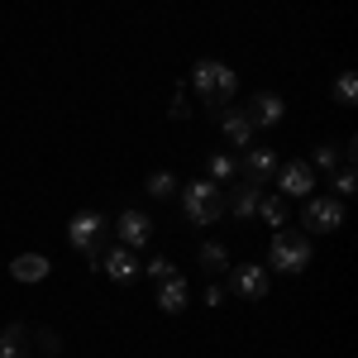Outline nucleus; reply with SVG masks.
I'll use <instances>...</instances> for the list:
<instances>
[{
	"mask_svg": "<svg viewBox=\"0 0 358 358\" xmlns=\"http://www.w3.org/2000/svg\"><path fill=\"white\" fill-rule=\"evenodd\" d=\"M192 86H196V96H201L206 106H229V101L239 96V72L224 67V62H215V57H201L192 67Z\"/></svg>",
	"mask_w": 358,
	"mask_h": 358,
	"instance_id": "nucleus-1",
	"label": "nucleus"
},
{
	"mask_svg": "<svg viewBox=\"0 0 358 358\" xmlns=\"http://www.w3.org/2000/svg\"><path fill=\"white\" fill-rule=\"evenodd\" d=\"M67 244L91 253V268L101 273V248H106V215L101 210H77L67 220Z\"/></svg>",
	"mask_w": 358,
	"mask_h": 358,
	"instance_id": "nucleus-2",
	"label": "nucleus"
},
{
	"mask_svg": "<svg viewBox=\"0 0 358 358\" xmlns=\"http://www.w3.org/2000/svg\"><path fill=\"white\" fill-rule=\"evenodd\" d=\"M182 210H187V220L192 224H210L224 215V196H220V182H187L182 187Z\"/></svg>",
	"mask_w": 358,
	"mask_h": 358,
	"instance_id": "nucleus-3",
	"label": "nucleus"
},
{
	"mask_svg": "<svg viewBox=\"0 0 358 358\" xmlns=\"http://www.w3.org/2000/svg\"><path fill=\"white\" fill-rule=\"evenodd\" d=\"M268 258H273L277 273H306V268H310V239H306L301 229H292V234H287V229H277Z\"/></svg>",
	"mask_w": 358,
	"mask_h": 358,
	"instance_id": "nucleus-4",
	"label": "nucleus"
},
{
	"mask_svg": "<svg viewBox=\"0 0 358 358\" xmlns=\"http://www.w3.org/2000/svg\"><path fill=\"white\" fill-rule=\"evenodd\" d=\"M277 192L292 196V201H306V196L315 192V167L301 163V158H292V163H277Z\"/></svg>",
	"mask_w": 358,
	"mask_h": 358,
	"instance_id": "nucleus-5",
	"label": "nucleus"
},
{
	"mask_svg": "<svg viewBox=\"0 0 358 358\" xmlns=\"http://www.w3.org/2000/svg\"><path fill=\"white\" fill-rule=\"evenodd\" d=\"M306 229H320V234H330L344 224V201L339 196H306Z\"/></svg>",
	"mask_w": 358,
	"mask_h": 358,
	"instance_id": "nucleus-6",
	"label": "nucleus"
},
{
	"mask_svg": "<svg viewBox=\"0 0 358 358\" xmlns=\"http://www.w3.org/2000/svg\"><path fill=\"white\" fill-rule=\"evenodd\" d=\"M282 115H287V106H282V96H277V91H258V96L244 106V120L253 124V129H277V124H282Z\"/></svg>",
	"mask_w": 358,
	"mask_h": 358,
	"instance_id": "nucleus-7",
	"label": "nucleus"
},
{
	"mask_svg": "<svg viewBox=\"0 0 358 358\" xmlns=\"http://www.w3.org/2000/svg\"><path fill=\"white\" fill-rule=\"evenodd\" d=\"M239 172H244V182H268L277 172V153L268 143H248L244 158H239Z\"/></svg>",
	"mask_w": 358,
	"mask_h": 358,
	"instance_id": "nucleus-8",
	"label": "nucleus"
},
{
	"mask_svg": "<svg viewBox=\"0 0 358 358\" xmlns=\"http://www.w3.org/2000/svg\"><path fill=\"white\" fill-rule=\"evenodd\" d=\"M101 273L110 277V282H129V277H138V253L124 244L101 248Z\"/></svg>",
	"mask_w": 358,
	"mask_h": 358,
	"instance_id": "nucleus-9",
	"label": "nucleus"
},
{
	"mask_svg": "<svg viewBox=\"0 0 358 358\" xmlns=\"http://www.w3.org/2000/svg\"><path fill=\"white\" fill-rule=\"evenodd\" d=\"M115 234H120V244H124V248H134V253H138V248L153 239V220L138 215V210H124V215L115 220Z\"/></svg>",
	"mask_w": 358,
	"mask_h": 358,
	"instance_id": "nucleus-10",
	"label": "nucleus"
},
{
	"mask_svg": "<svg viewBox=\"0 0 358 358\" xmlns=\"http://www.w3.org/2000/svg\"><path fill=\"white\" fill-rule=\"evenodd\" d=\"M234 292H239L244 301H263V296H268V268L239 263V268H234Z\"/></svg>",
	"mask_w": 358,
	"mask_h": 358,
	"instance_id": "nucleus-11",
	"label": "nucleus"
},
{
	"mask_svg": "<svg viewBox=\"0 0 358 358\" xmlns=\"http://www.w3.org/2000/svg\"><path fill=\"white\" fill-rule=\"evenodd\" d=\"M48 273H53V263H48L43 253H20V258H10V277H15V282H43Z\"/></svg>",
	"mask_w": 358,
	"mask_h": 358,
	"instance_id": "nucleus-12",
	"label": "nucleus"
},
{
	"mask_svg": "<svg viewBox=\"0 0 358 358\" xmlns=\"http://www.w3.org/2000/svg\"><path fill=\"white\" fill-rule=\"evenodd\" d=\"M187 277H167V282H158V310H167V315H177V310H187Z\"/></svg>",
	"mask_w": 358,
	"mask_h": 358,
	"instance_id": "nucleus-13",
	"label": "nucleus"
},
{
	"mask_svg": "<svg viewBox=\"0 0 358 358\" xmlns=\"http://www.w3.org/2000/svg\"><path fill=\"white\" fill-rule=\"evenodd\" d=\"M258 201H263V192H258V182H234V196L224 201L239 220H253V210H258Z\"/></svg>",
	"mask_w": 358,
	"mask_h": 358,
	"instance_id": "nucleus-14",
	"label": "nucleus"
},
{
	"mask_svg": "<svg viewBox=\"0 0 358 358\" xmlns=\"http://www.w3.org/2000/svg\"><path fill=\"white\" fill-rule=\"evenodd\" d=\"M220 129L229 143H239V148H248L253 143V124L244 120V110H229V106H220Z\"/></svg>",
	"mask_w": 358,
	"mask_h": 358,
	"instance_id": "nucleus-15",
	"label": "nucleus"
},
{
	"mask_svg": "<svg viewBox=\"0 0 358 358\" xmlns=\"http://www.w3.org/2000/svg\"><path fill=\"white\" fill-rule=\"evenodd\" d=\"M29 354V330L24 325H5L0 330V358H24Z\"/></svg>",
	"mask_w": 358,
	"mask_h": 358,
	"instance_id": "nucleus-16",
	"label": "nucleus"
},
{
	"mask_svg": "<svg viewBox=\"0 0 358 358\" xmlns=\"http://www.w3.org/2000/svg\"><path fill=\"white\" fill-rule=\"evenodd\" d=\"M253 215L263 224H273V229H287V196H263Z\"/></svg>",
	"mask_w": 358,
	"mask_h": 358,
	"instance_id": "nucleus-17",
	"label": "nucleus"
},
{
	"mask_svg": "<svg viewBox=\"0 0 358 358\" xmlns=\"http://www.w3.org/2000/svg\"><path fill=\"white\" fill-rule=\"evenodd\" d=\"M224 263H229V253H224V244H201V268L215 277L224 273Z\"/></svg>",
	"mask_w": 358,
	"mask_h": 358,
	"instance_id": "nucleus-18",
	"label": "nucleus"
},
{
	"mask_svg": "<svg viewBox=\"0 0 358 358\" xmlns=\"http://www.w3.org/2000/svg\"><path fill=\"white\" fill-rule=\"evenodd\" d=\"M334 101H339V106H354L358 101V77L354 72H339V77H334Z\"/></svg>",
	"mask_w": 358,
	"mask_h": 358,
	"instance_id": "nucleus-19",
	"label": "nucleus"
},
{
	"mask_svg": "<svg viewBox=\"0 0 358 358\" xmlns=\"http://www.w3.org/2000/svg\"><path fill=\"white\" fill-rule=\"evenodd\" d=\"M143 187H148V196L167 201V196L177 192V177H172V172H148V182H143Z\"/></svg>",
	"mask_w": 358,
	"mask_h": 358,
	"instance_id": "nucleus-20",
	"label": "nucleus"
},
{
	"mask_svg": "<svg viewBox=\"0 0 358 358\" xmlns=\"http://www.w3.org/2000/svg\"><path fill=\"white\" fill-rule=\"evenodd\" d=\"M334 192H339V196H354L358 192V172H354V167H339V172H334Z\"/></svg>",
	"mask_w": 358,
	"mask_h": 358,
	"instance_id": "nucleus-21",
	"label": "nucleus"
},
{
	"mask_svg": "<svg viewBox=\"0 0 358 358\" xmlns=\"http://www.w3.org/2000/svg\"><path fill=\"white\" fill-rule=\"evenodd\" d=\"M229 177H234V163H229L224 153H215V158H210V182H229Z\"/></svg>",
	"mask_w": 358,
	"mask_h": 358,
	"instance_id": "nucleus-22",
	"label": "nucleus"
},
{
	"mask_svg": "<svg viewBox=\"0 0 358 358\" xmlns=\"http://www.w3.org/2000/svg\"><path fill=\"white\" fill-rule=\"evenodd\" d=\"M148 277H153V282H167V277H177V263H172V258H153V263H148Z\"/></svg>",
	"mask_w": 358,
	"mask_h": 358,
	"instance_id": "nucleus-23",
	"label": "nucleus"
},
{
	"mask_svg": "<svg viewBox=\"0 0 358 358\" xmlns=\"http://www.w3.org/2000/svg\"><path fill=\"white\" fill-rule=\"evenodd\" d=\"M334 163H339V148H334V143H320L315 158H310V167H334Z\"/></svg>",
	"mask_w": 358,
	"mask_h": 358,
	"instance_id": "nucleus-24",
	"label": "nucleus"
},
{
	"mask_svg": "<svg viewBox=\"0 0 358 358\" xmlns=\"http://www.w3.org/2000/svg\"><path fill=\"white\" fill-rule=\"evenodd\" d=\"M167 115H172V120H187V115H192V106H187V96H182V86H177V96H172V106H167Z\"/></svg>",
	"mask_w": 358,
	"mask_h": 358,
	"instance_id": "nucleus-25",
	"label": "nucleus"
},
{
	"mask_svg": "<svg viewBox=\"0 0 358 358\" xmlns=\"http://www.w3.org/2000/svg\"><path fill=\"white\" fill-rule=\"evenodd\" d=\"M201 301L210 306V310H215V306L224 301V292H220V282H210V287H206V296H201Z\"/></svg>",
	"mask_w": 358,
	"mask_h": 358,
	"instance_id": "nucleus-26",
	"label": "nucleus"
}]
</instances>
